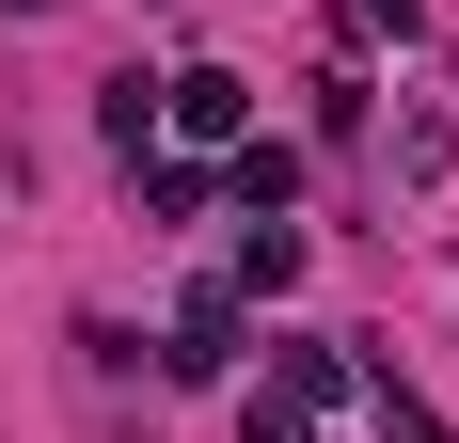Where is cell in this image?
Returning <instances> with one entry per match:
<instances>
[{"instance_id":"obj_1","label":"cell","mask_w":459,"mask_h":443,"mask_svg":"<svg viewBox=\"0 0 459 443\" xmlns=\"http://www.w3.org/2000/svg\"><path fill=\"white\" fill-rule=\"evenodd\" d=\"M159 111H175L190 143H254V80H238V64H175V80H159Z\"/></svg>"},{"instance_id":"obj_2","label":"cell","mask_w":459,"mask_h":443,"mask_svg":"<svg viewBox=\"0 0 459 443\" xmlns=\"http://www.w3.org/2000/svg\"><path fill=\"white\" fill-rule=\"evenodd\" d=\"M159 364H175V380H222V364H238V285H190V301H175V349H159Z\"/></svg>"},{"instance_id":"obj_3","label":"cell","mask_w":459,"mask_h":443,"mask_svg":"<svg viewBox=\"0 0 459 443\" xmlns=\"http://www.w3.org/2000/svg\"><path fill=\"white\" fill-rule=\"evenodd\" d=\"M301 269H317V254H301V222H254V238H238V285H254V301H285Z\"/></svg>"},{"instance_id":"obj_4","label":"cell","mask_w":459,"mask_h":443,"mask_svg":"<svg viewBox=\"0 0 459 443\" xmlns=\"http://www.w3.org/2000/svg\"><path fill=\"white\" fill-rule=\"evenodd\" d=\"M238 206H254V222L301 206V143H238Z\"/></svg>"},{"instance_id":"obj_5","label":"cell","mask_w":459,"mask_h":443,"mask_svg":"<svg viewBox=\"0 0 459 443\" xmlns=\"http://www.w3.org/2000/svg\"><path fill=\"white\" fill-rule=\"evenodd\" d=\"M333 380H349V364H333V349H317V333H285V349H270V396H285V412H317V396H333Z\"/></svg>"},{"instance_id":"obj_6","label":"cell","mask_w":459,"mask_h":443,"mask_svg":"<svg viewBox=\"0 0 459 443\" xmlns=\"http://www.w3.org/2000/svg\"><path fill=\"white\" fill-rule=\"evenodd\" d=\"M317 412H285V396H238V443H301Z\"/></svg>"},{"instance_id":"obj_7","label":"cell","mask_w":459,"mask_h":443,"mask_svg":"<svg viewBox=\"0 0 459 443\" xmlns=\"http://www.w3.org/2000/svg\"><path fill=\"white\" fill-rule=\"evenodd\" d=\"M380 443H444V428H428V412H412V396H380Z\"/></svg>"}]
</instances>
